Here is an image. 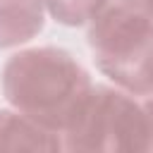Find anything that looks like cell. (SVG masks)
I'll use <instances>...</instances> for the list:
<instances>
[{"label":"cell","mask_w":153,"mask_h":153,"mask_svg":"<svg viewBox=\"0 0 153 153\" xmlns=\"http://www.w3.org/2000/svg\"><path fill=\"white\" fill-rule=\"evenodd\" d=\"M43 0H0V50L19 48L45 26Z\"/></svg>","instance_id":"obj_5"},{"label":"cell","mask_w":153,"mask_h":153,"mask_svg":"<svg viewBox=\"0 0 153 153\" xmlns=\"http://www.w3.org/2000/svg\"><path fill=\"white\" fill-rule=\"evenodd\" d=\"M91 91L88 72L65 48H24L2 67L5 100L60 136L79 120Z\"/></svg>","instance_id":"obj_1"},{"label":"cell","mask_w":153,"mask_h":153,"mask_svg":"<svg viewBox=\"0 0 153 153\" xmlns=\"http://www.w3.org/2000/svg\"><path fill=\"white\" fill-rule=\"evenodd\" d=\"M143 2H146V7H148V12L153 14V0H143Z\"/></svg>","instance_id":"obj_8"},{"label":"cell","mask_w":153,"mask_h":153,"mask_svg":"<svg viewBox=\"0 0 153 153\" xmlns=\"http://www.w3.org/2000/svg\"><path fill=\"white\" fill-rule=\"evenodd\" d=\"M62 141L65 151H153V129L146 103L127 88L93 84L79 120Z\"/></svg>","instance_id":"obj_3"},{"label":"cell","mask_w":153,"mask_h":153,"mask_svg":"<svg viewBox=\"0 0 153 153\" xmlns=\"http://www.w3.org/2000/svg\"><path fill=\"white\" fill-rule=\"evenodd\" d=\"M143 103H146V110H148V117H151V129H153V93H151V96H146V98H143Z\"/></svg>","instance_id":"obj_7"},{"label":"cell","mask_w":153,"mask_h":153,"mask_svg":"<svg viewBox=\"0 0 153 153\" xmlns=\"http://www.w3.org/2000/svg\"><path fill=\"white\" fill-rule=\"evenodd\" d=\"M88 48L115 86L153 93V14L143 0H105L88 22Z\"/></svg>","instance_id":"obj_2"},{"label":"cell","mask_w":153,"mask_h":153,"mask_svg":"<svg viewBox=\"0 0 153 153\" xmlns=\"http://www.w3.org/2000/svg\"><path fill=\"white\" fill-rule=\"evenodd\" d=\"M48 14L65 26H84L93 19L105 0H43Z\"/></svg>","instance_id":"obj_6"},{"label":"cell","mask_w":153,"mask_h":153,"mask_svg":"<svg viewBox=\"0 0 153 153\" xmlns=\"http://www.w3.org/2000/svg\"><path fill=\"white\" fill-rule=\"evenodd\" d=\"M0 151H65L60 134L45 129L24 112L10 108L0 110Z\"/></svg>","instance_id":"obj_4"}]
</instances>
